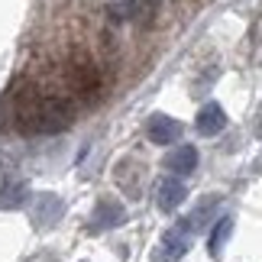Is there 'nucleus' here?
<instances>
[{"label":"nucleus","instance_id":"f257e3e1","mask_svg":"<svg viewBox=\"0 0 262 262\" xmlns=\"http://www.w3.org/2000/svg\"><path fill=\"white\" fill-rule=\"evenodd\" d=\"M10 117L13 126L26 136L39 133H62L75 123V107L68 97L58 94H36V91H13L10 94Z\"/></svg>","mask_w":262,"mask_h":262},{"label":"nucleus","instance_id":"f03ea898","mask_svg":"<svg viewBox=\"0 0 262 262\" xmlns=\"http://www.w3.org/2000/svg\"><path fill=\"white\" fill-rule=\"evenodd\" d=\"M188 249H191V233H188L185 220H181V224H175L172 230L162 233V239H159V246L152 253V262H178Z\"/></svg>","mask_w":262,"mask_h":262},{"label":"nucleus","instance_id":"7ed1b4c3","mask_svg":"<svg viewBox=\"0 0 262 262\" xmlns=\"http://www.w3.org/2000/svg\"><path fill=\"white\" fill-rule=\"evenodd\" d=\"M62 214H65V204L52 191H42V194L33 198V224L39 230H52L58 220H62Z\"/></svg>","mask_w":262,"mask_h":262},{"label":"nucleus","instance_id":"20e7f679","mask_svg":"<svg viewBox=\"0 0 262 262\" xmlns=\"http://www.w3.org/2000/svg\"><path fill=\"white\" fill-rule=\"evenodd\" d=\"M126 220V207L114 198H100L94 204V214H91V233H104V230H114Z\"/></svg>","mask_w":262,"mask_h":262},{"label":"nucleus","instance_id":"39448f33","mask_svg":"<svg viewBox=\"0 0 262 262\" xmlns=\"http://www.w3.org/2000/svg\"><path fill=\"white\" fill-rule=\"evenodd\" d=\"M159 10V0H126V4H117L110 10V16L120 19V23H152Z\"/></svg>","mask_w":262,"mask_h":262},{"label":"nucleus","instance_id":"423d86ee","mask_svg":"<svg viewBox=\"0 0 262 262\" xmlns=\"http://www.w3.org/2000/svg\"><path fill=\"white\" fill-rule=\"evenodd\" d=\"M185 201H188V188H185V181H181V178L168 175V178L159 181V188H156V204H159V210L172 214V210H178Z\"/></svg>","mask_w":262,"mask_h":262},{"label":"nucleus","instance_id":"0eeeda50","mask_svg":"<svg viewBox=\"0 0 262 262\" xmlns=\"http://www.w3.org/2000/svg\"><path fill=\"white\" fill-rule=\"evenodd\" d=\"M146 136H149V143H156V146H172L181 136V123L172 117H165V114H152L149 123H146Z\"/></svg>","mask_w":262,"mask_h":262},{"label":"nucleus","instance_id":"6e6552de","mask_svg":"<svg viewBox=\"0 0 262 262\" xmlns=\"http://www.w3.org/2000/svg\"><path fill=\"white\" fill-rule=\"evenodd\" d=\"M217 207H220V198H217V194H210V198L201 201V204H198V207L185 217L188 233H191V236H194V233H204V230L210 227V220L217 217Z\"/></svg>","mask_w":262,"mask_h":262},{"label":"nucleus","instance_id":"1a4fd4ad","mask_svg":"<svg viewBox=\"0 0 262 262\" xmlns=\"http://www.w3.org/2000/svg\"><path fill=\"white\" fill-rule=\"evenodd\" d=\"M68 81H72V88L78 91V94H84V97H94V91L100 88L97 68L91 62H78V65L68 68Z\"/></svg>","mask_w":262,"mask_h":262},{"label":"nucleus","instance_id":"9d476101","mask_svg":"<svg viewBox=\"0 0 262 262\" xmlns=\"http://www.w3.org/2000/svg\"><path fill=\"white\" fill-rule=\"evenodd\" d=\"M227 126V114L220 104H204L198 110V120H194V129L201 136H217L220 129Z\"/></svg>","mask_w":262,"mask_h":262},{"label":"nucleus","instance_id":"9b49d317","mask_svg":"<svg viewBox=\"0 0 262 262\" xmlns=\"http://www.w3.org/2000/svg\"><path fill=\"white\" fill-rule=\"evenodd\" d=\"M165 168L172 172V178L191 175V172L198 168V149H194V146H178V149H172V152H168V159H165Z\"/></svg>","mask_w":262,"mask_h":262},{"label":"nucleus","instance_id":"f8f14e48","mask_svg":"<svg viewBox=\"0 0 262 262\" xmlns=\"http://www.w3.org/2000/svg\"><path fill=\"white\" fill-rule=\"evenodd\" d=\"M29 201V188H26V181H16V178H10L0 185V207L4 210H16V207H23Z\"/></svg>","mask_w":262,"mask_h":262},{"label":"nucleus","instance_id":"ddd939ff","mask_svg":"<svg viewBox=\"0 0 262 262\" xmlns=\"http://www.w3.org/2000/svg\"><path fill=\"white\" fill-rule=\"evenodd\" d=\"M233 236V217L224 214V217H217V224H214V233H210V253L220 256V249L227 246V239Z\"/></svg>","mask_w":262,"mask_h":262},{"label":"nucleus","instance_id":"4468645a","mask_svg":"<svg viewBox=\"0 0 262 262\" xmlns=\"http://www.w3.org/2000/svg\"><path fill=\"white\" fill-rule=\"evenodd\" d=\"M256 133L262 136V107H259V114H256Z\"/></svg>","mask_w":262,"mask_h":262}]
</instances>
